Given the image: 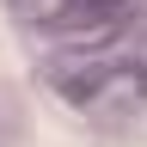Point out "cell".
I'll use <instances>...</instances> for the list:
<instances>
[{"instance_id":"7a4b0ae2","label":"cell","mask_w":147,"mask_h":147,"mask_svg":"<svg viewBox=\"0 0 147 147\" xmlns=\"http://www.w3.org/2000/svg\"><path fill=\"white\" fill-rule=\"evenodd\" d=\"M12 18L43 37L92 43V37H110V31L147 18V0H12Z\"/></svg>"},{"instance_id":"6da1fadb","label":"cell","mask_w":147,"mask_h":147,"mask_svg":"<svg viewBox=\"0 0 147 147\" xmlns=\"http://www.w3.org/2000/svg\"><path fill=\"white\" fill-rule=\"evenodd\" d=\"M43 74H49V86L61 92L67 104H80V110L141 104L147 98V18H135V25H123L110 37H92V43L61 49Z\"/></svg>"}]
</instances>
